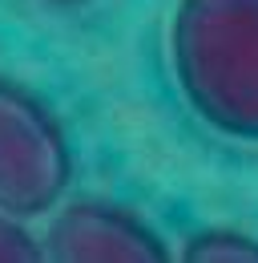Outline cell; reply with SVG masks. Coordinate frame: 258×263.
I'll return each instance as SVG.
<instances>
[{
    "instance_id": "obj_1",
    "label": "cell",
    "mask_w": 258,
    "mask_h": 263,
    "mask_svg": "<svg viewBox=\"0 0 258 263\" xmlns=\"http://www.w3.org/2000/svg\"><path fill=\"white\" fill-rule=\"evenodd\" d=\"M169 65L210 130L258 142V0H178Z\"/></svg>"
},
{
    "instance_id": "obj_2",
    "label": "cell",
    "mask_w": 258,
    "mask_h": 263,
    "mask_svg": "<svg viewBox=\"0 0 258 263\" xmlns=\"http://www.w3.org/2000/svg\"><path fill=\"white\" fill-rule=\"evenodd\" d=\"M73 182V146L57 114L12 77H0V211L40 219Z\"/></svg>"
},
{
    "instance_id": "obj_3",
    "label": "cell",
    "mask_w": 258,
    "mask_h": 263,
    "mask_svg": "<svg viewBox=\"0 0 258 263\" xmlns=\"http://www.w3.org/2000/svg\"><path fill=\"white\" fill-rule=\"evenodd\" d=\"M45 259L57 263H165L169 251L161 235L125 206L77 198L57 206L40 239Z\"/></svg>"
},
{
    "instance_id": "obj_4",
    "label": "cell",
    "mask_w": 258,
    "mask_h": 263,
    "mask_svg": "<svg viewBox=\"0 0 258 263\" xmlns=\"http://www.w3.org/2000/svg\"><path fill=\"white\" fill-rule=\"evenodd\" d=\"M186 263H258V239L234 227H214L193 235L182 251Z\"/></svg>"
},
{
    "instance_id": "obj_5",
    "label": "cell",
    "mask_w": 258,
    "mask_h": 263,
    "mask_svg": "<svg viewBox=\"0 0 258 263\" xmlns=\"http://www.w3.org/2000/svg\"><path fill=\"white\" fill-rule=\"evenodd\" d=\"M45 259L40 239L25 227V219L0 211V263H36Z\"/></svg>"
},
{
    "instance_id": "obj_6",
    "label": "cell",
    "mask_w": 258,
    "mask_h": 263,
    "mask_svg": "<svg viewBox=\"0 0 258 263\" xmlns=\"http://www.w3.org/2000/svg\"><path fill=\"white\" fill-rule=\"evenodd\" d=\"M57 4H73V0H57Z\"/></svg>"
}]
</instances>
